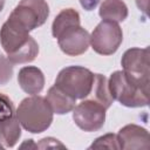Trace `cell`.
<instances>
[{"mask_svg":"<svg viewBox=\"0 0 150 150\" xmlns=\"http://www.w3.org/2000/svg\"><path fill=\"white\" fill-rule=\"evenodd\" d=\"M56 40L62 53L68 56L84 54L90 46V34L81 26H75L64 30Z\"/></svg>","mask_w":150,"mask_h":150,"instance_id":"obj_9","label":"cell"},{"mask_svg":"<svg viewBox=\"0 0 150 150\" xmlns=\"http://www.w3.org/2000/svg\"><path fill=\"white\" fill-rule=\"evenodd\" d=\"M45 98L50 105L53 112L57 115H64V114L73 111V109L75 108V103H76L75 98L70 97L68 94L59 89L56 86H53L48 89L47 96Z\"/></svg>","mask_w":150,"mask_h":150,"instance_id":"obj_12","label":"cell"},{"mask_svg":"<svg viewBox=\"0 0 150 150\" xmlns=\"http://www.w3.org/2000/svg\"><path fill=\"white\" fill-rule=\"evenodd\" d=\"M94 82V73L82 66H69L61 69L54 86L75 100L89 96Z\"/></svg>","mask_w":150,"mask_h":150,"instance_id":"obj_4","label":"cell"},{"mask_svg":"<svg viewBox=\"0 0 150 150\" xmlns=\"http://www.w3.org/2000/svg\"><path fill=\"white\" fill-rule=\"evenodd\" d=\"M4 6H5V0H0V12L4 9Z\"/></svg>","mask_w":150,"mask_h":150,"instance_id":"obj_24","label":"cell"},{"mask_svg":"<svg viewBox=\"0 0 150 150\" xmlns=\"http://www.w3.org/2000/svg\"><path fill=\"white\" fill-rule=\"evenodd\" d=\"M15 115L25 130L32 134H40L50 127L54 112L45 97L30 95L19 103Z\"/></svg>","mask_w":150,"mask_h":150,"instance_id":"obj_2","label":"cell"},{"mask_svg":"<svg viewBox=\"0 0 150 150\" xmlns=\"http://www.w3.org/2000/svg\"><path fill=\"white\" fill-rule=\"evenodd\" d=\"M137 7L139 11H142L144 14H146V7H148V0H136Z\"/></svg>","mask_w":150,"mask_h":150,"instance_id":"obj_22","label":"cell"},{"mask_svg":"<svg viewBox=\"0 0 150 150\" xmlns=\"http://www.w3.org/2000/svg\"><path fill=\"white\" fill-rule=\"evenodd\" d=\"M39 149H48V148H62L64 149L66 146L56 138L53 137H45L42 139H40V142L36 144Z\"/></svg>","mask_w":150,"mask_h":150,"instance_id":"obj_20","label":"cell"},{"mask_svg":"<svg viewBox=\"0 0 150 150\" xmlns=\"http://www.w3.org/2000/svg\"><path fill=\"white\" fill-rule=\"evenodd\" d=\"M0 43L13 64L32 62L39 54V45L29 32L11 19L0 28Z\"/></svg>","mask_w":150,"mask_h":150,"instance_id":"obj_1","label":"cell"},{"mask_svg":"<svg viewBox=\"0 0 150 150\" xmlns=\"http://www.w3.org/2000/svg\"><path fill=\"white\" fill-rule=\"evenodd\" d=\"M117 139L120 149L136 150V149H149L150 148V136L149 131L137 124H127L122 127L118 131Z\"/></svg>","mask_w":150,"mask_h":150,"instance_id":"obj_10","label":"cell"},{"mask_svg":"<svg viewBox=\"0 0 150 150\" xmlns=\"http://www.w3.org/2000/svg\"><path fill=\"white\" fill-rule=\"evenodd\" d=\"M13 75V63L7 56L0 54V86L7 84Z\"/></svg>","mask_w":150,"mask_h":150,"instance_id":"obj_19","label":"cell"},{"mask_svg":"<svg viewBox=\"0 0 150 150\" xmlns=\"http://www.w3.org/2000/svg\"><path fill=\"white\" fill-rule=\"evenodd\" d=\"M89 149H120V144H118V139H117V135L116 134H105L103 136L97 137L91 145L89 146Z\"/></svg>","mask_w":150,"mask_h":150,"instance_id":"obj_17","label":"cell"},{"mask_svg":"<svg viewBox=\"0 0 150 150\" xmlns=\"http://www.w3.org/2000/svg\"><path fill=\"white\" fill-rule=\"evenodd\" d=\"M123 41V32L117 22L102 20L90 34V46L100 55H111L117 52Z\"/></svg>","mask_w":150,"mask_h":150,"instance_id":"obj_6","label":"cell"},{"mask_svg":"<svg viewBox=\"0 0 150 150\" xmlns=\"http://www.w3.org/2000/svg\"><path fill=\"white\" fill-rule=\"evenodd\" d=\"M21 124L16 115L0 123V142L6 148H13L21 137Z\"/></svg>","mask_w":150,"mask_h":150,"instance_id":"obj_16","label":"cell"},{"mask_svg":"<svg viewBox=\"0 0 150 150\" xmlns=\"http://www.w3.org/2000/svg\"><path fill=\"white\" fill-rule=\"evenodd\" d=\"M49 15V6L46 0H20L9 14L8 19L30 32L42 26Z\"/></svg>","mask_w":150,"mask_h":150,"instance_id":"obj_5","label":"cell"},{"mask_svg":"<svg viewBox=\"0 0 150 150\" xmlns=\"http://www.w3.org/2000/svg\"><path fill=\"white\" fill-rule=\"evenodd\" d=\"M109 90L114 101L128 108L146 107L149 103V89L143 88L123 70L114 71L108 79Z\"/></svg>","mask_w":150,"mask_h":150,"instance_id":"obj_3","label":"cell"},{"mask_svg":"<svg viewBox=\"0 0 150 150\" xmlns=\"http://www.w3.org/2000/svg\"><path fill=\"white\" fill-rule=\"evenodd\" d=\"M75 26H81L79 12L74 8H64L55 16L52 23V34L55 39H57L64 30Z\"/></svg>","mask_w":150,"mask_h":150,"instance_id":"obj_13","label":"cell"},{"mask_svg":"<svg viewBox=\"0 0 150 150\" xmlns=\"http://www.w3.org/2000/svg\"><path fill=\"white\" fill-rule=\"evenodd\" d=\"M20 148H21V149H23V148H33V149H38V145L33 142V139H26V141L20 145Z\"/></svg>","mask_w":150,"mask_h":150,"instance_id":"obj_23","label":"cell"},{"mask_svg":"<svg viewBox=\"0 0 150 150\" xmlns=\"http://www.w3.org/2000/svg\"><path fill=\"white\" fill-rule=\"evenodd\" d=\"M121 64L123 71L139 83L143 88L149 89L150 86V63H149V48H129L124 52Z\"/></svg>","mask_w":150,"mask_h":150,"instance_id":"obj_7","label":"cell"},{"mask_svg":"<svg viewBox=\"0 0 150 150\" xmlns=\"http://www.w3.org/2000/svg\"><path fill=\"white\" fill-rule=\"evenodd\" d=\"M79 1L86 11H93L97 7V5L100 4L101 0H79Z\"/></svg>","mask_w":150,"mask_h":150,"instance_id":"obj_21","label":"cell"},{"mask_svg":"<svg viewBox=\"0 0 150 150\" xmlns=\"http://www.w3.org/2000/svg\"><path fill=\"white\" fill-rule=\"evenodd\" d=\"M15 116V108L13 101L5 94L0 93V123Z\"/></svg>","mask_w":150,"mask_h":150,"instance_id":"obj_18","label":"cell"},{"mask_svg":"<svg viewBox=\"0 0 150 150\" xmlns=\"http://www.w3.org/2000/svg\"><path fill=\"white\" fill-rule=\"evenodd\" d=\"M89 95H91V98L102 104L105 109H109L114 102L109 90L108 79L102 74H94V82Z\"/></svg>","mask_w":150,"mask_h":150,"instance_id":"obj_15","label":"cell"},{"mask_svg":"<svg viewBox=\"0 0 150 150\" xmlns=\"http://www.w3.org/2000/svg\"><path fill=\"white\" fill-rule=\"evenodd\" d=\"M4 148H5V146H4V145H2V143L0 142V149H4Z\"/></svg>","mask_w":150,"mask_h":150,"instance_id":"obj_25","label":"cell"},{"mask_svg":"<svg viewBox=\"0 0 150 150\" xmlns=\"http://www.w3.org/2000/svg\"><path fill=\"white\" fill-rule=\"evenodd\" d=\"M105 111L107 109L95 100H83L73 109V120L81 130L93 132L104 125Z\"/></svg>","mask_w":150,"mask_h":150,"instance_id":"obj_8","label":"cell"},{"mask_svg":"<svg viewBox=\"0 0 150 150\" xmlns=\"http://www.w3.org/2000/svg\"><path fill=\"white\" fill-rule=\"evenodd\" d=\"M18 82L25 93L38 95L45 87V75L40 68L35 66H26L19 70Z\"/></svg>","mask_w":150,"mask_h":150,"instance_id":"obj_11","label":"cell"},{"mask_svg":"<svg viewBox=\"0 0 150 150\" xmlns=\"http://www.w3.org/2000/svg\"><path fill=\"white\" fill-rule=\"evenodd\" d=\"M128 7L122 0H104L98 9V14L103 20L122 22L128 16Z\"/></svg>","mask_w":150,"mask_h":150,"instance_id":"obj_14","label":"cell"}]
</instances>
